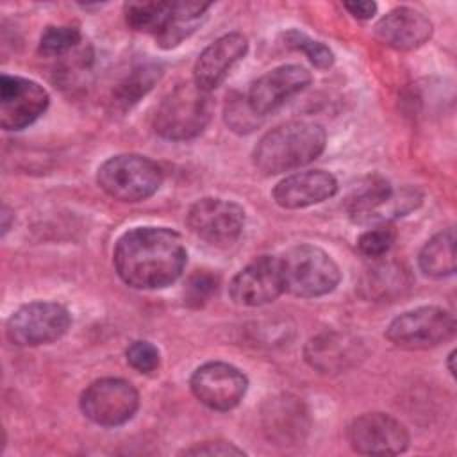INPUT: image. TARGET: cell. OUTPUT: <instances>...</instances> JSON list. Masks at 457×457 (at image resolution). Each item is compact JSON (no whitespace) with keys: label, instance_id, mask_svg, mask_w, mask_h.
<instances>
[{"label":"cell","instance_id":"obj_1","mask_svg":"<svg viewBox=\"0 0 457 457\" xmlns=\"http://www.w3.org/2000/svg\"><path fill=\"white\" fill-rule=\"evenodd\" d=\"M187 252L182 237L168 227H136L114 246L112 262L118 277L134 289H161L184 271Z\"/></svg>","mask_w":457,"mask_h":457},{"label":"cell","instance_id":"obj_2","mask_svg":"<svg viewBox=\"0 0 457 457\" xmlns=\"http://www.w3.org/2000/svg\"><path fill=\"white\" fill-rule=\"evenodd\" d=\"M327 134L312 121H286L266 132L252 152L253 166L264 175L298 170L325 150Z\"/></svg>","mask_w":457,"mask_h":457},{"label":"cell","instance_id":"obj_3","mask_svg":"<svg viewBox=\"0 0 457 457\" xmlns=\"http://www.w3.org/2000/svg\"><path fill=\"white\" fill-rule=\"evenodd\" d=\"M212 116V100L193 80L175 86L159 104L154 130L170 141H187L204 132Z\"/></svg>","mask_w":457,"mask_h":457},{"label":"cell","instance_id":"obj_4","mask_svg":"<svg viewBox=\"0 0 457 457\" xmlns=\"http://www.w3.org/2000/svg\"><path fill=\"white\" fill-rule=\"evenodd\" d=\"M284 291L300 298L328 295L341 280L334 259L314 245L291 246L278 257Z\"/></svg>","mask_w":457,"mask_h":457},{"label":"cell","instance_id":"obj_5","mask_svg":"<svg viewBox=\"0 0 457 457\" xmlns=\"http://www.w3.org/2000/svg\"><path fill=\"white\" fill-rule=\"evenodd\" d=\"M164 179L161 166L146 155L118 154L96 171V184L120 202H143L157 193Z\"/></svg>","mask_w":457,"mask_h":457},{"label":"cell","instance_id":"obj_6","mask_svg":"<svg viewBox=\"0 0 457 457\" xmlns=\"http://www.w3.org/2000/svg\"><path fill=\"white\" fill-rule=\"evenodd\" d=\"M455 334V318L434 305H423L396 316L386 328L389 343L402 350H428Z\"/></svg>","mask_w":457,"mask_h":457},{"label":"cell","instance_id":"obj_7","mask_svg":"<svg viewBox=\"0 0 457 457\" xmlns=\"http://www.w3.org/2000/svg\"><path fill=\"white\" fill-rule=\"evenodd\" d=\"M71 325L68 309L57 302H30L16 309L5 325L7 339L16 346H39L61 339Z\"/></svg>","mask_w":457,"mask_h":457},{"label":"cell","instance_id":"obj_8","mask_svg":"<svg viewBox=\"0 0 457 457\" xmlns=\"http://www.w3.org/2000/svg\"><path fill=\"white\" fill-rule=\"evenodd\" d=\"M82 414L100 427L127 423L139 407L137 389L125 378L105 377L91 382L79 400Z\"/></svg>","mask_w":457,"mask_h":457},{"label":"cell","instance_id":"obj_9","mask_svg":"<svg viewBox=\"0 0 457 457\" xmlns=\"http://www.w3.org/2000/svg\"><path fill=\"white\" fill-rule=\"evenodd\" d=\"M186 223L205 243L228 246L245 228V209L232 200L205 196L189 207Z\"/></svg>","mask_w":457,"mask_h":457},{"label":"cell","instance_id":"obj_10","mask_svg":"<svg viewBox=\"0 0 457 457\" xmlns=\"http://www.w3.org/2000/svg\"><path fill=\"white\" fill-rule=\"evenodd\" d=\"M189 387L195 398L212 411H230L245 398L248 389L246 375L221 361H211L198 366L191 378Z\"/></svg>","mask_w":457,"mask_h":457},{"label":"cell","instance_id":"obj_11","mask_svg":"<svg viewBox=\"0 0 457 457\" xmlns=\"http://www.w3.org/2000/svg\"><path fill=\"white\" fill-rule=\"evenodd\" d=\"M346 437L357 453L398 455L409 446V432L396 418L386 412H364L357 416Z\"/></svg>","mask_w":457,"mask_h":457},{"label":"cell","instance_id":"obj_12","mask_svg":"<svg viewBox=\"0 0 457 457\" xmlns=\"http://www.w3.org/2000/svg\"><path fill=\"white\" fill-rule=\"evenodd\" d=\"M48 104L50 96L37 82L16 75H2L0 125L4 130H21L29 127L46 111Z\"/></svg>","mask_w":457,"mask_h":457},{"label":"cell","instance_id":"obj_13","mask_svg":"<svg viewBox=\"0 0 457 457\" xmlns=\"http://www.w3.org/2000/svg\"><path fill=\"white\" fill-rule=\"evenodd\" d=\"M261 427L268 441L278 446L302 445L309 434L311 418L302 398L280 393L261 407Z\"/></svg>","mask_w":457,"mask_h":457},{"label":"cell","instance_id":"obj_14","mask_svg":"<svg viewBox=\"0 0 457 457\" xmlns=\"http://www.w3.org/2000/svg\"><path fill=\"white\" fill-rule=\"evenodd\" d=\"M234 303L243 307H259L277 300L284 293L278 257L259 255L248 262L228 286Z\"/></svg>","mask_w":457,"mask_h":457},{"label":"cell","instance_id":"obj_15","mask_svg":"<svg viewBox=\"0 0 457 457\" xmlns=\"http://www.w3.org/2000/svg\"><path fill=\"white\" fill-rule=\"evenodd\" d=\"M311 84V73L300 64H282L261 75L246 95L252 111L266 116L282 107L291 96L298 95Z\"/></svg>","mask_w":457,"mask_h":457},{"label":"cell","instance_id":"obj_16","mask_svg":"<svg viewBox=\"0 0 457 457\" xmlns=\"http://www.w3.org/2000/svg\"><path fill=\"white\" fill-rule=\"evenodd\" d=\"M246 52L248 39L241 32H228L218 37L198 55L193 66V82L207 93L216 89Z\"/></svg>","mask_w":457,"mask_h":457},{"label":"cell","instance_id":"obj_17","mask_svg":"<svg viewBox=\"0 0 457 457\" xmlns=\"http://www.w3.org/2000/svg\"><path fill=\"white\" fill-rule=\"evenodd\" d=\"M362 343L348 334L327 330L311 337L303 348L307 364L323 375H334L350 370L362 359Z\"/></svg>","mask_w":457,"mask_h":457},{"label":"cell","instance_id":"obj_18","mask_svg":"<svg viewBox=\"0 0 457 457\" xmlns=\"http://www.w3.org/2000/svg\"><path fill=\"white\" fill-rule=\"evenodd\" d=\"M337 180L325 170L298 171L282 179L271 191L273 202L282 209H303L332 198Z\"/></svg>","mask_w":457,"mask_h":457},{"label":"cell","instance_id":"obj_19","mask_svg":"<svg viewBox=\"0 0 457 457\" xmlns=\"http://www.w3.org/2000/svg\"><path fill=\"white\" fill-rule=\"evenodd\" d=\"M432 30V21L412 7H396L375 25V36L396 50L420 48L430 39Z\"/></svg>","mask_w":457,"mask_h":457},{"label":"cell","instance_id":"obj_20","mask_svg":"<svg viewBox=\"0 0 457 457\" xmlns=\"http://www.w3.org/2000/svg\"><path fill=\"white\" fill-rule=\"evenodd\" d=\"M209 7L211 4L204 2H171L170 16L161 32L155 36L157 45L164 50L179 46L198 29Z\"/></svg>","mask_w":457,"mask_h":457},{"label":"cell","instance_id":"obj_21","mask_svg":"<svg viewBox=\"0 0 457 457\" xmlns=\"http://www.w3.org/2000/svg\"><path fill=\"white\" fill-rule=\"evenodd\" d=\"M420 270L434 278L450 277L455 273V234L453 228H445L430 237L418 255Z\"/></svg>","mask_w":457,"mask_h":457},{"label":"cell","instance_id":"obj_22","mask_svg":"<svg viewBox=\"0 0 457 457\" xmlns=\"http://www.w3.org/2000/svg\"><path fill=\"white\" fill-rule=\"evenodd\" d=\"M411 284L409 273L403 266L396 262H380L368 270L362 277V295L375 300H389L402 295Z\"/></svg>","mask_w":457,"mask_h":457},{"label":"cell","instance_id":"obj_23","mask_svg":"<svg viewBox=\"0 0 457 457\" xmlns=\"http://www.w3.org/2000/svg\"><path fill=\"white\" fill-rule=\"evenodd\" d=\"M161 75L162 70L155 62H141L134 66L116 86L114 104L121 109L132 107L141 96H145L154 87Z\"/></svg>","mask_w":457,"mask_h":457},{"label":"cell","instance_id":"obj_24","mask_svg":"<svg viewBox=\"0 0 457 457\" xmlns=\"http://www.w3.org/2000/svg\"><path fill=\"white\" fill-rule=\"evenodd\" d=\"M171 11V2H127L125 21L132 30L152 34L154 37L164 27Z\"/></svg>","mask_w":457,"mask_h":457},{"label":"cell","instance_id":"obj_25","mask_svg":"<svg viewBox=\"0 0 457 457\" xmlns=\"http://www.w3.org/2000/svg\"><path fill=\"white\" fill-rule=\"evenodd\" d=\"M80 30L73 25H50L39 39V54L46 57H62L80 46Z\"/></svg>","mask_w":457,"mask_h":457},{"label":"cell","instance_id":"obj_26","mask_svg":"<svg viewBox=\"0 0 457 457\" xmlns=\"http://www.w3.org/2000/svg\"><path fill=\"white\" fill-rule=\"evenodd\" d=\"M284 41L289 48L302 52L320 70H327L334 64V54L327 45H323L321 41L311 39L307 34H303L296 29L287 30L284 34Z\"/></svg>","mask_w":457,"mask_h":457},{"label":"cell","instance_id":"obj_27","mask_svg":"<svg viewBox=\"0 0 457 457\" xmlns=\"http://www.w3.org/2000/svg\"><path fill=\"white\" fill-rule=\"evenodd\" d=\"M223 118H225V123L228 125V129L237 132V134L253 132L259 125V120H261V116H257L252 111V107L248 104V98L241 96L237 93H232V95L227 96Z\"/></svg>","mask_w":457,"mask_h":457},{"label":"cell","instance_id":"obj_28","mask_svg":"<svg viewBox=\"0 0 457 457\" xmlns=\"http://www.w3.org/2000/svg\"><path fill=\"white\" fill-rule=\"evenodd\" d=\"M220 286V278L216 273L209 270H196L189 275L186 287H184V303L189 307H202L205 305L211 296L216 293Z\"/></svg>","mask_w":457,"mask_h":457},{"label":"cell","instance_id":"obj_29","mask_svg":"<svg viewBox=\"0 0 457 457\" xmlns=\"http://www.w3.org/2000/svg\"><path fill=\"white\" fill-rule=\"evenodd\" d=\"M395 239H396V232L389 223L373 225V228H368L357 237V250L366 257L377 259L386 255L391 250Z\"/></svg>","mask_w":457,"mask_h":457},{"label":"cell","instance_id":"obj_30","mask_svg":"<svg viewBox=\"0 0 457 457\" xmlns=\"http://www.w3.org/2000/svg\"><path fill=\"white\" fill-rule=\"evenodd\" d=\"M125 355H127V362L139 373H152L159 368V362H161L159 348L150 341L130 343Z\"/></svg>","mask_w":457,"mask_h":457},{"label":"cell","instance_id":"obj_31","mask_svg":"<svg viewBox=\"0 0 457 457\" xmlns=\"http://www.w3.org/2000/svg\"><path fill=\"white\" fill-rule=\"evenodd\" d=\"M184 455H245L241 448H237L234 443L228 441H204L195 446H189L182 450Z\"/></svg>","mask_w":457,"mask_h":457},{"label":"cell","instance_id":"obj_32","mask_svg":"<svg viewBox=\"0 0 457 457\" xmlns=\"http://www.w3.org/2000/svg\"><path fill=\"white\" fill-rule=\"evenodd\" d=\"M343 7L357 20H370L377 12V4L370 0H353V2H345Z\"/></svg>","mask_w":457,"mask_h":457},{"label":"cell","instance_id":"obj_33","mask_svg":"<svg viewBox=\"0 0 457 457\" xmlns=\"http://www.w3.org/2000/svg\"><path fill=\"white\" fill-rule=\"evenodd\" d=\"M11 211H9V207L7 205H4V209H2V232L5 234L7 230H9V227H11V223H9V218H11Z\"/></svg>","mask_w":457,"mask_h":457},{"label":"cell","instance_id":"obj_34","mask_svg":"<svg viewBox=\"0 0 457 457\" xmlns=\"http://www.w3.org/2000/svg\"><path fill=\"white\" fill-rule=\"evenodd\" d=\"M453 359H455V352H450L448 355V370L452 375H455V368H453Z\"/></svg>","mask_w":457,"mask_h":457}]
</instances>
